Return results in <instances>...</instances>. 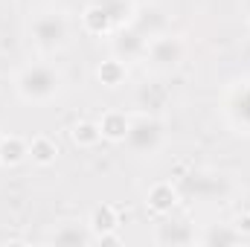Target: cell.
I'll return each instance as SVG.
<instances>
[{
	"mask_svg": "<svg viewBox=\"0 0 250 247\" xmlns=\"http://www.w3.org/2000/svg\"><path fill=\"white\" fill-rule=\"evenodd\" d=\"M99 79H102L108 87H117V84L125 79V67L120 62H105L102 67H99Z\"/></svg>",
	"mask_w": 250,
	"mask_h": 247,
	"instance_id": "obj_5",
	"label": "cell"
},
{
	"mask_svg": "<svg viewBox=\"0 0 250 247\" xmlns=\"http://www.w3.org/2000/svg\"><path fill=\"white\" fill-rule=\"evenodd\" d=\"M236 227H239V230H245V233H250V215L239 218V221H236Z\"/></svg>",
	"mask_w": 250,
	"mask_h": 247,
	"instance_id": "obj_8",
	"label": "cell"
},
{
	"mask_svg": "<svg viewBox=\"0 0 250 247\" xmlns=\"http://www.w3.org/2000/svg\"><path fill=\"white\" fill-rule=\"evenodd\" d=\"M99 137H102V128L93 123H79L73 125V143L76 145H93V143H99Z\"/></svg>",
	"mask_w": 250,
	"mask_h": 247,
	"instance_id": "obj_2",
	"label": "cell"
},
{
	"mask_svg": "<svg viewBox=\"0 0 250 247\" xmlns=\"http://www.w3.org/2000/svg\"><path fill=\"white\" fill-rule=\"evenodd\" d=\"M26 154V148H23V143L18 140V137H12V140H3V145H0V163H6V166H15L21 157Z\"/></svg>",
	"mask_w": 250,
	"mask_h": 247,
	"instance_id": "obj_4",
	"label": "cell"
},
{
	"mask_svg": "<svg viewBox=\"0 0 250 247\" xmlns=\"http://www.w3.org/2000/svg\"><path fill=\"white\" fill-rule=\"evenodd\" d=\"M111 227H117V215H114V209H111V206L96 209V212H93V230H96V233H105V230H111Z\"/></svg>",
	"mask_w": 250,
	"mask_h": 247,
	"instance_id": "obj_7",
	"label": "cell"
},
{
	"mask_svg": "<svg viewBox=\"0 0 250 247\" xmlns=\"http://www.w3.org/2000/svg\"><path fill=\"white\" fill-rule=\"evenodd\" d=\"M99 128H102V137H111V140H123L128 134V123L120 114H105V120L99 123Z\"/></svg>",
	"mask_w": 250,
	"mask_h": 247,
	"instance_id": "obj_1",
	"label": "cell"
},
{
	"mask_svg": "<svg viewBox=\"0 0 250 247\" xmlns=\"http://www.w3.org/2000/svg\"><path fill=\"white\" fill-rule=\"evenodd\" d=\"M175 204V192H172V186L160 184L151 189V206L157 209V212H163V209H169Z\"/></svg>",
	"mask_w": 250,
	"mask_h": 247,
	"instance_id": "obj_6",
	"label": "cell"
},
{
	"mask_svg": "<svg viewBox=\"0 0 250 247\" xmlns=\"http://www.w3.org/2000/svg\"><path fill=\"white\" fill-rule=\"evenodd\" d=\"M56 154H59V148H56V143L53 140H47V137H35L32 140V157L38 160V163H53L56 160Z\"/></svg>",
	"mask_w": 250,
	"mask_h": 247,
	"instance_id": "obj_3",
	"label": "cell"
}]
</instances>
